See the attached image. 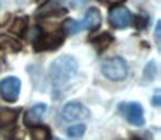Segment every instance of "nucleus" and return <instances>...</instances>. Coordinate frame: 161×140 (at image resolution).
<instances>
[{
  "label": "nucleus",
  "mask_w": 161,
  "mask_h": 140,
  "mask_svg": "<svg viewBox=\"0 0 161 140\" xmlns=\"http://www.w3.org/2000/svg\"><path fill=\"white\" fill-rule=\"evenodd\" d=\"M88 116V109L80 102H68L63 109H61V121H76V119L87 118Z\"/></svg>",
  "instance_id": "39448f33"
},
{
  "label": "nucleus",
  "mask_w": 161,
  "mask_h": 140,
  "mask_svg": "<svg viewBox=\"0 0 161 140\" xmlns=\"http://www.w3.org/2000/svg\"><path fill=\"white\" fill-rule=\"evenodd\" d=\"M64 40V35L63 31H50V33H45L42 35L35 43V49L36 50H52V49H57L61 47Z\"/></svg>",
  "instance_id": "423d86ee"
},
{
  "label": "nucleus",
  "mask_w": 161,
  "mask_h": 140,
  "mask_svg": "<svg viewBox=\"0 0 161 140\" xmlns=\"http://www.w3.org/2000/svg\"><path fill=\"white\" fill-rule=\"evenodd\" d=\"M26 28H28V21H26L25 18H18V19H14V24H12L11 33H14V35L21 36V35H25Z\"/></svg>",
  "instance_id": "4468645a"
},
{
  "label": "nucleus",
  "mask_w": 161,
  "mask_h": 140,
  "mask_svg": "<svg viewBox=\"0 0 161 140\" xmlns=\"http://www.w3.org/2000/svg\"><path fill=\"white\" fill-rule=\"evenodd\" d=\"M159 90H156V94H154V99H153V100H151V104H153L154 105V107H159Z\"/></svg>",
  "instance_id": "a211bd4d"
},
{
  "label": "nucleus",
  "mask_w": 161,
  "mask_h": 140,
  "mask_svg": "<svg viewBox=\"0 0 161 140\" xmlns=\"http://www.w3.org/2000/svg\"><path fill=\"white\" fill-rule=\"evenodd\" d=\"M54 140H63V138H54Z\"/></svg>",
  "instance_id": "6ab92c4d"
},
{
  "label": "nucleus",
  "mask_w": 161,
  "mask_h": 140,
  "mask_svg": "<svg viewBox=\"0 0 161 140\" xmlns=\"http://www.w3.org/2000/svg\"><path fill=\"white\" fill-rule=\"evenodd\" d=\"M154 38H156V45L161 43V21L156 23V28H154Z\"/></svg>",
  "instance_id": "f3484780"
},
{
  "label": "nucleus",
  "mask_w": 161,
  "mask_h": 140,
  "mask_svg": "<svg viewBox=\"0 0 161 140\" xmlns=\"http://www.w3.org/2000/svg\"><path fill=\"white\" fill-rule=\"evenodd\" d=\"M63 30L68 35H76V33H80L81 30H83V26H81V23L75 21V19H66V21L63 23Z\"/></svg>",
  "instance_id": "f8f14e48"
},
{
  "label": "nucleus",
  "mask_w": 161,
  "mask_h": 140,
  "mask_svg": "<svg viewBox=\"0 0 161 140\" xmlns=\"http://www.w3.org/2000/svg\"><path fill=\"white\" fill-rule=\"evenodd\" d=\"M119 112H121V116L132 126H144L146 125L144 109L139 102H121L119 104Z\"/></svg>",
  "instance_id": "7ed1b4c3"
},
{
  "label": "nucleus",
  "mask_w": 161,
  "mask_h": 140,
  "mask_svg": "<svg viewBox=\"0 0 161 140\" xmlns=\"http://www.w3.org/2000/svg\"><path fill=\"white\" fill-rule=\"evenodd\" d=\"M47 104H35L31 109L28 111V114H26V123H30V125H38V123H42V119L45 118L47 114Z\"/></svg>",
  "instance_id": "6e6552de"
},
{
  "label": "nucleus",
  "mask_w": 161,
  "mask_h": 140,
  "mask_svg": "<svg viewBox=\"0 0 161 140\" xmlns=\"http://www.w3.org/2000/svg\"><path fill=\"white\" fill-rule=\"evenodd\" d=\"M109 23L118 30H125L132 24V12L125 7H114L109 12Z\"/></svg>",
  "instance_id": "0eeeda50"
},
{
  "label": "nucleus",
  "mask_w": 161,
  "mask_h": 140,
  "mask_svg": "<svg viewBox=\"0 0 161 140\" xmlns=\"http://www.w3.org/2000/svg\"><path fill=\"white\" fill-rule=\"evenodd\" d=\"M21 94V80L18 76H7L0 80V97L7 102L18 100Z\"/></svg>",
  "instance_id": "20e7f679"
},
{
  "label": "nucleus",
  "mask_w": 161,
  "mask_h": 140,
  "mask_svg": "<svg viewBox=\"0 0 161 140\" xmlns=\"http://www.w3.org/2000/svg\"><path fill=\"white\" fill-rule=\"evenodd\" d=\"M99 24H101V14H99V11L97 9H88L81 26L87 28V30H94V28H97Z\"/></svg>",
  "instance_id": "1a4fd4ad"
},
{
  "label": "nucleus",
  "mask_w": 161,
  "mask_h": 140,
  "mask_svg": "<svg viewBox=\"0 0 161 140\" xmlns=\"http://www.w3.org/2000/svg\"><path fill=\"white\" fill-rule=\"evenodd\" d=\"M111 43H113V36L109 35V33H102V35L95 40V49H97L99 52H102V50L108 49Z\"/></svg>",
  "instance_id": "2eb2a0df"
},
{
  "label": "nucleus",
  "mask_w": 161,
  "mask_h": 140,
  "mask_svg": "<svg viewBox=\"0 0 161 140\" xmlns=\"http://www.w3.org/2000/svg\"><path fill=\"white\" fill-rule=\"evenodd\" d=\"M101 71L108 80L113 81H121L128 76V64L121 57H109L102 62Z\"/></svg>",
  "instance_id": "f03ea898"
},
{
  "label": "nucleus",
  "mask_w": 161,
  "mask_h": 140,
  "mask_svg": "<svg viewBox=\"0 0 161 140\" xmlns=\"http://www.w3.org/2000/svg\"><path fill=\"white\" fill-rule=\"evenodd\" d=\"M19 111L18 109H0V125H11V123L16 121V118H18Z\"/></svg>",
  "instance_id": "9b49d317"
},
{
  "label": "nucleus",
  "mask_w": 161,
  "mask_h": 140,
  "mask_svg": "<svg viewBox=\"0 0 161 140\" xmlns=\"http://www.w3.org/2000/svg\"><path fill=\"white\" fill-rule=\"evenodd\" d=\"M85 132H87V126H85L83 123H76V125H71L69 128H66V135L71 137V138H78V137H81Z\"/></svg>",
  "instance_id": "ddd939ff"
},
{
  "label": "nucleus",
  "mask_w": 161,
  "mask_h": 140,
  "mask_svg": "<svg viewBox=\"0 0 161 140\" xmlns=\"http://www.w3.org/2000/svg\"><path fill=\"white\" fill-rule=\"evenodd\" d=\"M78 73V61L73 56H59L50 62L49 67V80L54 88V99H59L63 95L66 85L69 80Z\"/></svg>",
  "instance_id": "f257e3e1"
},
{
  "label": "nucleus",
  "mask_w": 161,
  "mask_h": 140,
  "mask_svg": "<svg viewBox=\"0 0 161 140\" xmlns=\"http://www.w3.org/2000/svg\"><path fill=\"white\" fill-rule=\"evenodd\" d=\"M30 137L31 140H50V132L43 125H33L30 128Z\"/></svg>",
  "instance_id": "9d476101"
},
{
  "label": "nucleus",
  "mask_w": 161,
  "mask_h": 140,
  "mask_svg": "<svg viewBox=\"0 0 161 140\" xmlns=\"http://www.w3.org/2000/svg\"><path fill=\"white\" fill-rule=\"evenodd\" d=\"M156 74H158V66H156V62H147V66H146V69H144V80L146 81H151V80H154L156 78Z\"/></svg>",
  "instance_id": "dca6fc26"
}]
</instances>
